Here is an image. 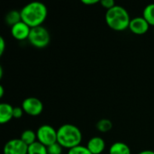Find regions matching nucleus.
I'll return each instance as SVG.
<instances>
[{"label": "nucleus", "instance_id": "nucleus-15", "mask_svg": "<svg viewBox=\"0 0 154 154\" xmlns=\"http://www.w3.org/2000/svg\"><path fill=\"white\" fill-rule=\"evenodd\" d=\"M27 154H48L47 147L37 141L34 143L28 146Z\"/></svg>", "mask_w": 154, "mask_h": 154}, {"label": "nucleus", "instance_id": "nucleus-21", "mask_svg": "<svg viewBox=\"0 0 154 154\" xmlns=\"http://www.w3.org/2000/svg\"><path fill=\"white\" fill-rule=\"evenodd\" d=\"M23 114H24V111L22 108V106H15V107H14L13 116H14V119H20V118H22V116H23Z\"/></svg>", "mask_w": 154, "mask_h": 154}, {"label": "nucleus", "instance_id": "nucleus-23", "mask_svg": "<svg viewBox=\"0 0 154 154\" xmlns=\"http://www.w3.org/2000/svg\"><path fill=\"white\" fill-rule=\"evenodd\" d=\"M81 2H82V4H84L86 5H96V4L100 3L99 0H82Z\"/></svg>", "mask_w": 154, "mask_h": 154}, {"label": "nucleus", "instance_id": "nucleus-18", "mask_svg": "<svg viewBox=\"0 0 154 154\" xmlns=\"http://www.w3.org/2000/svg\"><path fill=\"white\" fill-rule=\"evenodd\" d=\"M68 154H92L89 150L87 148V146H83V145H79L77 147H74L70 150H69Z\"/></svg>", "mask_w": 154, "mask_h": 154}, {"label": "nucleus", "instance_id": "nucleus-10", "mask_svg": "<svg viewBox=\"0 0 154 154\" xmlns=\"http://www.w3.org/2000/svg\"><path fill=\"white\" fill-rule=\"evenodd\" d=\"M87 148L92 154H101L106 149V143L103 138L99 136H94L88 140Z\"/></svg>", "mask_w": 154, "mask_h": 154}, {"label": "nucleus", "instance_id": "nucleus-4", "mask_svg": "<svg viewBox=\"0 0 154 154\" xmlns=\"http://www.w3.org/2000/svg\"><path fill=\"white\" fill-rule=\"evenodd\" d=\"M28 42L33 47L42 49L49 45L51 42V34L49 31L42 25L33 27L31 29L28 37Z\"/></svg>", "mask_w": 154, "mask_h": 154}, {"label": "nucleus", "instance_id": "nucleus-6", "mask_svg": "<svg viewBox=\"0 0 154 154\" xmlns=\"http://www.w3.org/2000/svg\"><path fill=\"white\" fill-rule=\"evenodd\" d=\"M22 108L25 114L31 116H38L43 111V104L39 98L30 97L23 101Z\"/></svg>", "mask_w": 154, "mask_h": 154}, {"label": "nucleus", "instance_id": "nucleus-5", "mask_svg": "<svg viewBox=\"0 0 154 154\" xmlns=\"http://www.w3.org/2000/svg\"><path fill=\"white\" fill-rule=\"evenodd\" d=\"M37 141L46 147L57 143V130L50 125H41L37 131Z\"/></svg>", "mask_w": 154, "mask_h": 154}, {"label": "nucleus", "instance_id": "nucleus-1", "mask_svg": "<svg viewBox=\"0 0 154 154\" xmlns=\"http://www.w3.org/2000/svg\"><path fill=\"white\" fill-rule=\"evenodd\" d=\"M22 21L31 28L42 26L48 15L46 5L38 1L31 2L25 5L20 11Z\"/></svg>", "mask_w": 154, "mask_h": 154}, {"label": "nucleus", "instance_id": "nucleus-7", "mask_svg": "<svg viewBox=\"0 0 154 154\" xmlns=\"http://www.w3.org/2000/svg\"><path fill=\"white\" fill-rule=\"evenodd\" d=\"M4 154H27L28 145H26L20 138L9 140L4 146Z\"/></svg>", "mask_w": 154, "mask_h": 154}, {"label": "nucleus", "instance_id": "nucleus-9", "mask_svg": "<svg viewBox=\"0 0 154 154\" xmlns=\"http://www.w3.org/2000/svg\"><path fill=\"white\" fill-rule=\"evenodd\" d=\"M31 29L32 28L29 25L21 21L20 23L11 27V35L17 41L28 40Z\"/></svg>", "mask_w": 154, "mask_h": 154}, {"label": "nucleus", "instance_id": "nucleus-25", "mask_svg": "<svg viewBox=\"0 0 154 154\" xmlns=\"http://www.w3.org/2000/svg\"><path fill=\"white\" fill-rule=\"evenodd\" d=\"M4 93H5V91H4V87H3V86H0V98H2V97H4Z\"/></svg>", "mask_w": 154, "mask_h": 154}, {"label": "nucleus", "instance_id": "nucleus-11", "mask_svg": "<svg viewBox=\"0 0 154 154\" xmlns=\"http://www.w3.org/2000/svg\"><path fill=\"white\" fill-rule=\"evenodd\" d=\"M14 106H12L8 103H1L0 104V124L5 125L10 122L13 118Z\"/></svg>", "mask_w": 154, "mask_h": 154}, {"label": "nucleus", "instance_id": "nucleus-24", "mask_svg": "<svg viewBox=\"0 0 154 154\" xmlns=\"http://www.w3.org/2000/svg\"><path fill=\"white\" fill-rule=\"evenodd\" d=\"M138 154H154V151L152 150H145V151H142Z\"/></svg>", "mask_w": 154, "mask_h": 154}, {"label": "nucleus", "instance_id": "nucleus-8", "mask_svg": "<svg viewBox=\"0 0 154 154\" xmlns=\"http://www.w3.org/2000/svg\"><path fill=\"white\" fill-rule=\"evenodd\" d=\"M149 28H150V24L143 16H137L132 18L129 24L130 31L136 35H143L149 31Z\"/></svg>", "mask_w": 154, "mask_h": 154}, {"label": "nucleus", "instance_id": "nucleus-3", "mask_svg": "<svg viewBox=\"0 0 154 154\" xmlns=\"http://www.w3.org/2000/svg\"><path fill=\"white\" fill-rule=\"evenodd\" d=\"M82 142V133L80 129L71 124H64L57 130V143L63 148L72 149L80 145Z\"/></svg>", "mask_w": 154, "mask_h": 154}, {"label": "nucleus", "instance_id": "nucleus-14", "mask_svg": "<svg viewBox=\"0 0 154 154\" xmlns=\"http://www.w3.org/2000/svg\"><path fill=\"white\" fill-rule=\"evenodd\" d=\"M5 23L7 24H9L11 27L14 26V24L20 23L22 21V17H21V13L17 10H12L9 11L5 17Z\"/></svg>", "mask_w": 154, "mask_h": 154}, {"label": "nucleus", "instance_id": "nucleus-27", "mask_svg": "<svg viewBox=\"0 0 154 154\" xmlns=\"http://www.w3.org/2000/svg\"><path fill=\"white\" fill-rule=\"evenodd\" d=\"M153 33H154V29H153Z\"/></svg>", "mask_w": 154, "mask_h": 154}, {"label": "nucleus", "instance_id": "nucleus-19", "mask_svg": "<svg viewBox=\"0 0 154 154\" xmlns=\"http://www.w3.org/2000/svg\"><path fill=\"white\" fill-rule=\"evenodd\" d=\"M62 150L63 147L58 143H55L47 147L48 154H62Z\"/></svg>", "mask_w": 154, "mask_h": 154}, {"label": "nucleus", "instance_id": "nucleus-13", "mask_svg": "<svg viewBox=\"0 0 154 154\" xmlns=\"http://www.w3.org/2000/svg\"><path fill=\"white\" fill-rule=\"evenodd\" d=\"M20 139L26 144V145H31L37 142V134L33 130L31 129H26L24 130L20 136Z\"/></svg>", "mask_w": 154, "mask_h": 154}, {"label": "nucleus", "instance_id": "nucleus-22", "mask_svg": "<svg viewBox=\"0 0 154 154\" xmlns=\"http://www.w3.org/2000/svg\"><path fill=\"white\" fill-rule=\"evenodd\" d=\"M5 49V42L3 36H0V55H3Z\"/></svg>", "mask_w": 154, "mask_h": 154}, {"label": "nucleus", "instance_id": "nucleus-2", "mask_svg": "<svg viewBox=\"0 0 154 154\" xmlns=\"http://www.w3.org/2000/svg\"><path fill=\"white\" fill-rule=\"evenodd\" d=\"M105 20L108 27L116 32H123L129 29L131 17L128 11L122 5H115L106 12Z\"/></svg>", "mask_w": 154, "mask_h": 154}, {"label": "nucleus", "instance_id": "nucleus-26", "mask_svg": "<svg viewBox=\"0 0 154 154\" xmlns=\"http://www.w3.org/2000/svg\"><path fill=\"white\" fill-rule=\"evenodd\" d=\"M3 77V68L0 66V79H2Z\"/></svg>", "mask_w": 154, "mask_h": 154}, {"label": "nucleus", "instance_id": "nucleus-16", "mask_svg": "<svg viewBox=\"0 0 154 154\" xmlns=\"http://www.w3.org/2000/svg\"><path fill=\"white\" fill-rule=\"evenodd\" d=\"M97 129L100 132V133H108L112 130L113 128V123L111 122V120L106 119V118H103L100 119L97 125H96Z\"/></svg>", "mask_w": 154, "mask_h": 154}, {"label": "nucleus", "instance_id": "nucleus-12", "mask_svg": "<svg viewBox=\"0 0 154 154\" xmlns=\"http://www.w3.org/2000/svg\"><path fill=\"white\" fill-rule=\"evenodd\" d=\"M109 154H132L131 148L123 142H116L109 148Z\"/></svg>", "mask_w": 154, "mask_h": 154}, {"label": "nucleus", "instance_id": "nucleus-20", "mask_svg": "<svg viewBox=\"0 0 154 154\" xmlns=\"http://www.w3.org/2000/svg\"><path fill=\"white\" fill-rule=\"evenodd\" d=\"M99 4H100L105 9H106V11L109 10V9H111V8H113L115 5H116L114 0H101Z\"/></svg>", "mask_w": 154, "mask_h": 154}, {"label": "nucleus", "instance_id": "nucleus-17", "mask_svg": "<svg viewBox=\"0 0 154 154\" xmlns=\"http://www.w3.org/2000/svg\"><path fill=\"white\" fill-rule=\"evenodd\" d=\"M143 17L148 22L150 25L154 26V4H149L144 7Z\"/></svg>", "mask_w": 154, "mask_h": 154}]
</instances>
